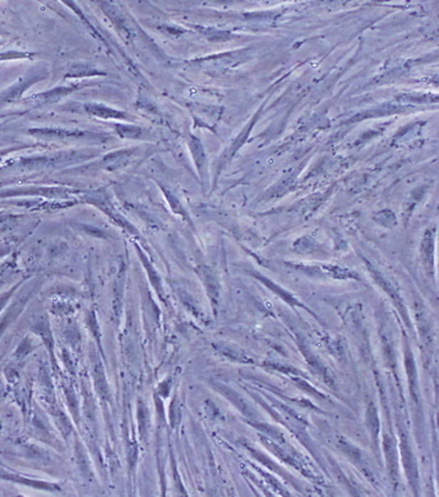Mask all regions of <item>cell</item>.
<instances>
[{
    "mask_svg": "<svg viewBox=\"0 0 439 497\" xmlns=\"http://www.w3.org/2000/svg\"><path fill=\"white\" fill-rule=\"evenodd\" d=\"M170 418L173 421V425H178V421L181 419V408L178 407V401H177L176 397L173 399V402H172V408H170Z\"/></svg>",
    "mask_w": 439,
    "mask_h": 497,
    "instance_id": "obj_12",
    "label": "cell"
},
{
    "mask_svg": "<svg viewBox=\"0 0 439 497\" xmlns=\"http://www.w3.org/2000/svg\"><path fill=\"white\" fill-rule=\"evenodd\" d=\"M422 260L425 263V266H426V271L433 275V271H434V260H433V252H434V248H433V239H431L430 232H428L426 235V239L422 241Z\"/></svg>",
    "mask_w": 439,
    "mask_h": 497,
    "instance_id": "obj_11",
    "label": "cell"
},
{
    "mask_svg": "<svg viewBox=\"0 0 439 497\" xmlns=\"http://www.w3.org/2000/svg\"><path fill=\"white\" fill-rule=\"evenodd\" d=\"M366 424L368 427L369 435H371V439L373 442L375 451L378 454V450H380V439L378 438H380L381 422H380V417H378V409L372 401L369 402L367 410H366Z\"/></svg>",
    "mask_w": 439,
    "mask_h": 497,
    "instance_id": "obj_9",
    "label": "cell"
},
{
    "mask_svg": "<svg viewBox=\"0 0 439 497\" xmlns=\"http://www.w3.org/2000/svg\"><path fill=\"white\" fill-rule=\"evenodd\" d=\"M400 433V453H401V463L404 467L405 476L409 481L410 488L413 489L414 495H420V472H418V464L417 459L414 456L412 444L409 442V438L403 429H398Z\"/></svg>",
    "mask_w": 439,
    "mask_h": 497,
    "instance_id": "obj_1",
    "label": "cell"
},
{
    "mask_svg": "<svg viewBox=\"0 0 439 497\" xmlns=\"http://www.w3.org/2000/svg\"><path fill=\"white\" fill-rule=\"evenodd\" d=\"M294 268L309 277L316 278H334V280H359L358 275L347 268L339 266H306L293 264Z\"/></svg>",
    "mask_w": 439,
    "mask_h": 497,
    "instance_id": "obj_2",
    "label": "cell"
},
{
    "mask_svg": "<svg viewBox=\"0 0 439 497\" xmlns=\"http://www.w3.org/2000/svg\"><path fill=\"white\" fill-rule=\"evenodd\" d=\"M200 275H201V280H202L203 285H205L206 293H207L209 298H210L211 306H212L214 313H215V315H217V313H218V306H220V281H218L217 276L214 275L210 269H207V268H203L202 272H201Z\"/></svg>",
    "mask_w": 439,
    "mask_h": 497,
    "instance_id": "obj_7",
    "label": "cell"
},
{
    "mask_svg": "<svg viewBox=\"0 0 439 497\" xmlns=\"http://www.w3.org/2000/svg\"><path fill=\"white\" fill-rule=\"evenodd\" d=\"M214 388L222 393L226 399H229L246 417L252 418V421H256L255 410L247 402L246 399H243L240 394H237V391L231 389L226 385H222V384H214Z\"/></svg>",
    "mask_w": 439,
    "mask_h": 497,
    "instance_id": "obj_8",
    "label": "cell"
},
{
    "mask_svg": "<svg viewBox=\"0 0 439 497\" xmlns=\"http://www.w3.org/2000/svg\"><path fill=\"white\" fill-rule=\"evenodd\" d=\"M254 276H256V277H257V278H259L262 283H264L268 289H271L273 293L280 295L284 301L286 302V303H289L290 306H299V308H302V309L308 310L310 314H313L316 318H318L313 311L309 310L308 308H306L304 303H301V302L297 300V297H294L293 294H290L288 291H284L280 285L274 284V283L271 281V280L265 278V277H263L262 275H259V273H256V272L254 273Z\"/></svg>",
    "mask_w": 439,
    "mask_h": 497,
    "instance_id": "obj_10",
    "label": "cell"
},
{
    "mask_svg": "<svg viewBox=\"0 0 439 497\" xmlns=\"http://www.w3.org/2000/svg\"><path fill=\"white\" fill-rule=\"evenodd\" d=\"M404 363L406 375H408V380H409L410 397H412V401H413L414 407L417 408L418 412H421V392H420V385H418L417 367H415L413 352L410 350L409 340H408L406 337L404 339Z\"/></svg>",
    "mask_w": 439,
    "mask_h": 497,
    "instance_id": "obj_3",
    "label": "cell"
},
{
    "mask_svg": "<svg viewBox=\"0 0 439 497\" xmlns=\"http://www.w3.org/2000/svg\"><path fill=\"white\" fill-rule=\"evenodd\" d=\"M372 275H373V278L376 280V283L380 285V288H381V289L389 295V298L393 301L396 309L400 311V314H401V317L404 318L406 325H408L409 328H412L410 320H409V314H408V311H406L403 298L400 297V294L397 293V291L393 288V285H391V283H389L388 280H386V278L383 277V275H380L378 271H375V269H372Z\"/></svg>",
    "mask_w": 439,
    "mask_h": 497,
    "instance_id": "obj_6",
    "label": "cell"
},
{
    "mask_svg": "<svg viewBox=\"0 0 439 497\" xmlns=\"http://www.w3.org/2000/svg\"><path fill=\"white\" fill-rule=\"evenodd\" d=\"M383 450L387 461L388 474L391 476V480L393 484H397L400 479L398 476V455H397V446L393 433H391V427L384 429L383 434Z\"/></svg>",
    "mask_w": 439,
    "mask_h": 497,
    "instance_id": "obj_5",
    "label": "cell"
},
{
    "mask_svg": "<svg viewBox=\"0 0 439 497\" xmlns=\"http://www.w3.org/2000/svg\"><path fill=\"white\" fill-rule=\"evenodd\" d=\"M338 447H339V450L343 454H346V456L351 461L352 464L356 466L361 470V474L366 478H368L371 481L375 483L373 472H372V469H371L368 461H367V456L364 455V453L361 451L359 447H356L355 444L348 442L347 439H344L342 436L338 438Z\"/></svg>",
    "mask_w": 439,
    "mask_h": 497,
    "instance_id": "obj_4",
    "label": "cell"
}]
</instances>
